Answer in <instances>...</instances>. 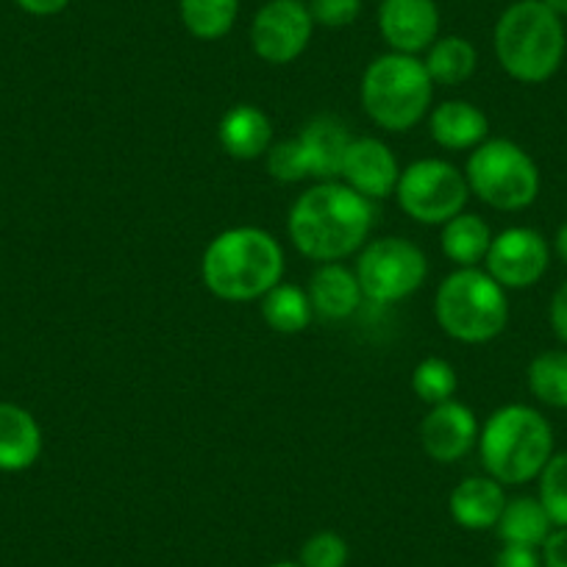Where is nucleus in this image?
<instances>
[{
	"mask_svg": "<svg viewBox=\"0 0 567 567\" xmlns=\"http://www.w3.org/2000/svg\"><path fill=\"white\" fill-rule=\"evenodd\" d=\"M373 200L342 182H318L296 198L287 234L301 256L326 265L359 254L373 231Z\"/></svg>",
	"mask_w": 567,
	"mask_h": 567,
	"instance_id": "1",
	"label": "nucleus"
},
{
	"mask_svg": "<svg viewBox=\"0 0 567 567\" xmlns=\"http://www.w3.org/2000/svg\"><path fill=\"white\" fill-rule=\"evenodd\" d=\"M287 259L270 231L256 226H234L217 234L200 259L206 290L228 303L261 301L284 281Z\"/></svg>",
	"mask_w": 567,
	"mask_h": 567,
	"instance_id": "2",
	"label": "nucleus"
},
{
	"mask_svg": "<svg viewBox=\"0 0 567 567\" xmlns=\"http://www.w3.org/2000/svg\"><path fill=\"white\" fill-rule=\"evenodd\" d=\"M495 59L509 79L545 84L565 62L567 34L543 0H515L495 23Z\"/></svg>",
	"mask_w": 567,
	"mask_h": 567,
	"instance_id": "3",
	"label": "nucleus"
},
{
	"mask_svg": "<svg viewBox=\"0 0 567 567\" xmlns=\"http://www.w3.org/2000/svg\"><path fill=\"white\" fill-rule=\"evenodd\" d=\"M478 454L487 476L504 487H520L539 478L554 456V429L537 409L506 403L484 420Z\"/></svg>",
	"mask_w": 567,
	"mask_h": 567,
	"instance_id": "4",
	"label": "nucleus"
},
{
	"mask_svg": "<svg viewBox=\"0 0 567 567\" xmlns=\"http://www.w3.org/2000/svg\"><path fill=\"white\" fill-rule=\"evenodd\" d=\"M434 81L423 59L406 53H384L373 59L362 75V109L379 128L390 134L412 131L434 106Z\"/></svg>",
	"mask_w": 567,
	"mask_h": 567,
	"instance_id": "5",
	"label": "nucleus"
},
{
	"mask_svg": "<svg viewBox=\"0 0 567 567\" xmlns=\"http://www.w3.org/2000/svg\"><path fill=\"white\" fill-rule=\"evenodd\" d=\"M434 318L451 340L484 346L504 334L509 323V298L482 267H456L437 287Z\"/></svg>",
	"mask_w": 567,
	"mask_h": 567,
	"instance_id": "6",
	"label": "nucleus"
},
{
	"mask_svg": "<svg viewBox=\"0 0 567 567\" xmlns=\"http://www.w3.org/2000/svg\"><path fill=\"white\" fill-rule=\"evenodd\" d=\"M471 195L498 212H523L539 195L537 162L512 140H484L465 165Z\"/></svg>",
	"mask_w": 567,
	"mask_h": 567,
	"instance_id": "7",
	"label": "nucleus"
},
{
	"mask_svg": "<svg viewBox=\"0 0 567 567\" xmlns=\"http://www.w3.org/2000/svg\"><path fill=\"white\" fill-rule=\"evenodd\" d=\"M353 272L359 278L364 301L375 307L406 301L429 278V259L423 248L406 237H379L364 245Z\"/></svg>",
	"mask_w": 567,
	"mask_h": 567,
	"instance_id": "8",
	"label": "nucleus"
},
{
	"mask_svg": "<svg viewBox=\"0 0 567 567\" xmlns=\"http://www.w3.org/2000/svg\"><path fill=\"white\" fill-rule=\"evenodd\" d=\"M395 200L406 217L420 226H445L462 215L471 200L465 173L445 159H417L403 167L395 187Z\"/></svg>",
	"mask_w": 567,
	"mask_h": 567,
	"instance_id": "9",
	"label": "nucleus"
},
{
	"mask_svg": "<svg viewBox=\"0 0 567 567\" xmlns=\"http://www.w3.org/2000/svg\"><path fill=\"white\" fill-rule=\"evenodd\" d=\"M315 20L303 0H267L250 23V48L267 64H290L312 42Z\"/></svg>",
	"mask_w": 567,
	"mask_h": 567,
	"instance_id": "10",
	"label": "nucleus"
},
{
	"mask_svg": "<svg viewBox=\"0 0 567 567\" xmlns=\"http://www.w3.org/2000/svg\"><path fill=\"white\" fill-rule=\"evenodd\" d=\"M550 245L537 228L512 226L495 234L484 256V270L509 290H528L548 272Z\"/></svg>",
	"mask_w": 567,
	"mask_h": 567,
	"instance_id": "11",
	"label": "nucleus"
},
{
	"mask_svg": "<svg viewBox=\"0 0 567 567\" xmlns=\"http://www.w3.org/2000/svg\"><path fill=\"white\" fill-rule=\"evenodd\" d=\"M478 425L476 412L462 401H445L437 406H429L425 417L420 420V445L425 456L440 465H454L462 456L471 454L478 445Z\"/></svg>",
	"mask_w": 567,
	"mask_h": 567,
	"instance_id": "12",
	"label": "nucleus"
},
{
	"mask_svg": "<svg viewBox=\"0 0 567 567\" xmlns=\"http://www.w3.org/2000/svg\"><path fill=\"white\" fill-rule=\"evenodd\" d=\"M379 31L392 53L420 56L440 40L437 0H381Z\"/></svg>",
	"mask_w": 567,
	"mask_h": 567,
	"instance_id": "13",
	"label": "nucleus"
},
{
	"mask_svg": "<svg viewBox=\"0 0 567 567\" xmlns=\"http://www.w3.org/2000/svg\"><path fill=\"white\" fill-rule=\"evenodd\" d=\"M401 165L386 142L375 136H353L342 162L340 182L368 200H384L395 195Z\"/></svg>",
	"mask_w": 567,
	"mask_h": 567,
	"instance_id": "14",
	"label": "nucleus"
},
{
	"mask_svg": "<svg viewBox=\"0 0 567 567\" xmlns=\"http://www.w3.org/2000/svg\"><path fill=\"white\" fill-rule=\"evenodd\" d=\"M298 145L307 159L309 178L315 182H337L342 173L348 145L353 142L351 128L337 114H318L298 131Z\"/></svg>",
	"mask_w": 567,
	"mask_h": 567,
	"instance_id": "15",
	"label": "nucleus"
},
{
	"mask_svg": "<svg viewBox=\"0 0 567 567\" xmlns=\"http://www.w3.org/2000/svg\"><path fill=\"white\" fill-rule=\"evenodd\" d=\"M307 296L312 303V312L320 320H331V323L348 320L364 301L357 272L342 261L318 265V270L312 272L307 284Z\"/></svg>",
	"mask_w": 567,
	"mask_h": 567,
	"instance_id": "16",
	"label": "nucleus"
},
{
	"mask_svg": "<svg viewBox=\"0 0 567 567\" xmlns=\"http://www.w3.org/2000/svg\"><path fill=\"white\" fill-rule=\"evenodd\" d=\"M217 142L231 159H261L272 145V123L254 103H237L217 123Z\"/></svg>",
	"mask_w": 567,
	"mask_h": 567,
	"instance_id": "17",
	"label": "nucleus"
},
{
	"mask_svg": "<svg viewBox=\"0 0 567 567\" xmlns=\"http://www.w3.org/2000/svg\"><path fill=\"white\" fill-rule=\"evenodd\" d=\"M504 484L493 476H467L465 482L451 489L449 512L456 526L467 532H487L501 520V512L506 506Z\"/></svg>",
	"mask_w": 567,
	"mask_h": 567,
	"instance_id": "18",
	"label": "nucleus"
},
{
	"mask_svg": "<svg viewBox=\"0 0 567 567\" xmlns=\"http://www.w3.org/2000/svg\"><path fill=\"white\" fill-rule=\"evenodd\" d=\"M429 134L445 151H473L489 134V120L476 103L443 101L429 112Z\"/></svg>",
	"mask_w": 567,
	"mask_h": 567,
	"instance_id": "19",
	"label": "nucleus"
},
{
	"mask_svg": "<svg viewBox=\"0 0 567 567\" xmlns=\"http://www.w3.org/2000/svg\"><path fill=\"white\" fill-rule=\"evenodd\" d=\"M42 454V429L29 409L0 403V471L23 473Z\"/></svg>",
	"mask_w": 567,
	"mask_h": 567,
	"instance_id": "20",
	"label": "nucleus"
},
{
	"mask_svg": "<svg viewBox=\"0 0 567 567\" xmlns=\"http://www.w3.org/2000/svg\"><path fill=\"white\" fill-rule=\"evenodd\" d=\"M548 512L539 504V498L532 495H520V498L506 501L501 520L495 526L501 543L504 545H526V548H543L548 534L554 532Z\"/></svg>",
	"mask_w": 567,
	"mask_h": 567,
	"instance_id": "21",
	"label": "nucleus"
},
{
	"mask_svg": "<svg viewBox=\"0 0 567 567\" xmlns=\"http://www.w3.org/2000/svg\"><path fill=\"white\" fill-rule=\"evenodd\" d=\"M489 243H493V231H489L487 220L482 215H473V212L451 217L443 226V237H440L445 259L454 261L456 267L482 265Z\"/></svg>",
	"mask_w": 567,
	"mask_h": 567,
	"instance_id": "22",
	"label": "nucleus"
},
{
	"mask_svg": "<svg viewBox=\"0 0 567 567\" xmlns=\"http://www.w3.org/2000/svg\"><path fill=\"white\" fill-rule=\"evenodd\" d=\"M434 86H460L473 79L478 68V51L465 37H440L423 59Z\"/></svg>",
	"mask_w": 567,
	"mask_h": 567,
	"instance_id": "23",
	"label": "nucleus"
},
{
	"mask_svg": "<svg viewBox=\"0 0 567 567\" xmlns=\"http://www.w3.org/2000/svg\"><path fill=\"white\" fill-rule=\"evenodd\" d=\"M312 318L315 312L307 290L298 284L281 281L261 298V320L276 334H301L312 323Z\"/></svg>",
	"mask_w": 567,
	"mask_h": 567,
	"instance_id": "24",
	"label": "nucleus"
},
{
	"mask_svg": "<svg viewBox=\"0 0 567 567\" xmlns=\"http://www.w3.org/2000/svg\"><path fill=\"white\" fill-rule=\"evenodd\" d=\"M178 12L195 40L215 42L231 34L239 18V0H178Z\"/></svg>",
	"mask_w": 567,
	"mask_h": 567,
	"instance_id": "25",
	"label": "nucleus"
},
{
	"mask_svg": "<svg viewBox=\"0 0 567 567\" xmlns=\"http://www.w3.org/2000/svg\"><path fill=\"white\" fill-rule=\"evenodd\" d=\"M528 392L550 409H567V351H543L528 362Z\"/></svg>",
	"mask_w": 567,
	"mask_h": 567,
	"instance_id": "26",
	"label": "nucleus"
},
{
	"mask_svg": "<svg viewBox=\"0 0 567 567\" xmlns=\"http://www.w3.org/2000/svg\"><path fill=\"white\" fill-rule=\"evenodd\" d=\"M456 390H460V375L449 359L425 357L414 364L412 392L417 395V401L437 406V403L454 401Z\"/></svg>",
	"mask_w": 567,
	"mask_h": 567,
	"instance_id": "27",
	"label": "nucleus"
},
{
	"mask_svg": "<svg viewBox=\"0 0 567 567\" xmlns=\"http://www.w3.org/2000/svg\"><path fill=\"white\" fill-rule=\"evenodd\" d=\"M539 504L556 528H567V451L554 454L539 473Z\"/></svg>",
	"mask_w": 567,
	"mask_h": 567,
	"instance_id": "28",
	"label": "nucleus"
},
{
	"mask_svg": "<svg viewBox=\"0 0 567 567\" xmlns=\"http://www.w3.org/2000/svg\"><path fill=\"white\" fill-rule=\"evenodd\" d=\"M265 165L272 182L278 184H301L309 178L307 159H303V151L296 136L292 140L272 142L270 151L265 154Z\"/></svg>",
	"mask_w": 567,
	"mask_h": 567,
	"instance_id": "29",
	"label": "nucleus"
},
{
	"mask_svg": "<svg viewBox=\"0 0 567 567\" xmlns=\"http://www.w3.org/2000/svg\"><path fill=\"white\" fill-rule=\"evenodd\" d=\"M351 559V548H348L346 537L337 532H315L307 543L301 545L298 554V565L301 567H346Z\"/></svg>",
	"mask_w": 567,
	"mask_h": 567,
	"instance_id": "30",
	"label": "nucleus"
},
{
	"mask_svg": "<svg viewBox=\"0 0 567 567\" xmlns=\"http://www.w3.org/2000/svg\"><path fill=\"white\" fill-rule=\"evenodd\" d=\"M309 14L320 29H348L362 14V0H309Z\"/></svg>",
	"mask_w": 567,
	"mask_h": 567,
	"instance_id": "31",
	"label": "nucleus"
},
{
	"mask_svg": "<svg viewBox=\"0 0 567 567\" xmlns=\"http://www.w3.org/2000/svg\"><path fill=\"white\" fill-rule=\"evenodd\" d=\"M495 567H543V559H539V548L504 545L495 556Z\"/></svg>",
	"mask_w": 567,
	"mask_h": 567,
	"instance_id": "32",
	"label": "nucleus"
},
{
	"mask_svg": "<svg viewBox=\"0 0 567 567\" xmlns=\"http://www.w3.org/2000/svg\"><path fill=\"white\" fill-rule=\"evenodd\" d=\"M543 567H567V528H554L539 548Z\"/></svg>",
	"mask_w": 567,
	"mask_h": 567,
	"instance_id": "33",
	"label": "nucleus"
},
{
	"mask_svg": "<svg viewBox=\"0 0 567 567\" xmlns=\"http://www.w3.org/2000/svg\"><path fill=\"white\" fill-rule=\"evenodd\" d=\"M548 320H550V329H554L556 340H561L567 346V281H561L559 287H556L554 298H550Z\"/></svg>",
	"mask_w": 567,
	"mask_h": 567,
	"instance_id": "34",
	"label": "nucleus"
},
{
	"mask_svg": "<svg viewBox=\"0 0 567 567\" xmlns=\"http://www.w3.org/2000/svg\"><path fill=\"white\" fill-rule=\"evenodd\" d=\"M25 14H34V18H53V14H62L70 7V0H14Z\"/></svg>",
	"mask_w": 567,
	"mask_h": 567,
	"instance_id": "35",
	"label": "nucleus"
},
{
	"mask_svg": "<svg viewBox=\"0 0 567 567\" xmlns=\"http://www.w3.org/2000/svg\"><path fill=\"white\" fill-rule=\"evenodd\" d=\"M554 250H556V256H559V259L567 265V223H561V226L556 228Z\"/></svg>",
	"mask_w": 567,
	"mask_h": 567,
	"instance_id": "36",
	"label": "nucleus"
},
{
	"mask_svg": "<svg viewBox=\"0 0 567 567\" xmlns=\"http://www.w3.org/2000/svg\"><path fill=\"white\" fill-rule=\"evenodd\" d=\"M543 3L550 9V12L559 14L561 20L567 18V0H543Z\"/></svg>",
	"mask_w": 567,
	"mask_h": 567,
	"instance_id": "37",
	"label": "nucleus"
},
{
	"mask_svg": "<svg viewBox=\"0 0 567 567\" xmlns=\"http://www.w3.org/2000/svg\"><path fill=\"white\" fill-rule=\"evenodd\" d=\"M267 567H301V565H298V561H272V565Z\"/></svg>",
	"mask_w": 567,
	"mask_h": 567,
	"instance_id": "38",
	"label": "nucleus"
}]
</instances>
